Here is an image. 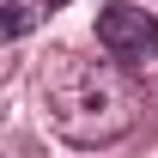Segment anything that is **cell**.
I'll use <instances>...</instances> for the list:
<instances>
[{
    "mask_svg": "<svg viewBox=\"0 0 158 158\" xmlns=\"http://www.w3.org/2000/svg\"><path fill=\"white\" fill-rule=\"evenodd\" d=\"M43 103H49V128L73 146H110L134 128L140 91L110 67V61H85L73 49H55L43 67Z\"/></svg>",
    "mask_w": 158,
    "mask_h": 158,
    "instance_id": "6da1fadb",
    "label": "cell"
},
{
    "mask_svg": "<svg viewBox=\"0 0 158 158\" xmlns=\"http://www.w3.org/2000/svg\"><path fill=\"white\" fill-rule=\"evenodd\" d=\"M98 43L110 61H152L158 55V19L152 12H140V6H128V0H116V6H98Z\"/></svg>",
    "mask_w": 158,
    "mask_h": 158,
    "instance_id": "7a4b0ae2",
    "label": "cell"
},
{
    "mask_svg": "<svg viewBox=\"0 0 158 158\" xmlns=\"http://www.w3.org/2000/svg\"><path fill=\"white\" fill-rule=\"evenodd\" d=\"M0 12H6V37H24V31L37 24V12H31V0H6Z\"/></svg>",
    "mask_w": 158,
    "mask_h": 158,
    "instance_id": "3957f363",
    "label": "cell"
},
{
    "mask_svg": "<svg viewBox=\"0 0 158 158\" xmlns=\"http://www.w3.org/2000/svg\"><path fill=\"white\" fill-rule=\"evenodd\" d=\"M43 6H67V0H43Z\"/></svg>",
    "mask_w": 158,
    "mask_h": 158,
    "instance_id": "277c9868",
    "label": "cell"
}]
</instances>
